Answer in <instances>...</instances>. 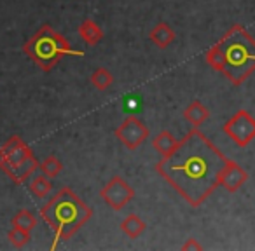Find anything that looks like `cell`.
<instances>
[{
    "label": "cell",
    "instance_id": "5b68a950",
    "mask_svg": "<svg viewBox=\"0 0 255 251\" xmlns=\"http://www.w3.org/2000/svg\"><path fill=\"white\" fill-rule=\"evenodd\" d=\"M224 133L238 147L245 149L255 138V119L247 110H240L224 124Z\"/></svg>",
    "mask_w": 255,
    "mask_h": 251
},
{
    "label": "cell",
    "instance_id": "ffe728a7",
    "mask_svg": "<svg viewBox=\"0 0 255 251\" xmlns=\"http://www.w3.org/2000/svg\"><path fill=\"white\" fill-rule=\"evenodd\" d=\"M205 60L213 70L224 72V56H222V51H220L219 44H215V46H212L208 51H206Z\"/></svg>",
    "mask_w": 255,
    "mask_h": 251
},
{
    "label": "cell",
    "instance_id": "3957f363",
    "mask_svg": "<svg viewBox=\"0 0 255 251\" xmlns=\"http://www.w3.org/2000/svg\"><path fill=\"white\" fill-rule=\"evenodd\" d=\"M217 44L224 56L222 74L233 85H241L255 72V39L243 25H233Z\"/></svg>",
    "mask_w": 255,
    "mask_h": 251
},
{
    "label": "cell",
    "instance_id": "44dd1931",
    "mask_svg": "<svg viewBox=\"0 0 255 251\" xmlns=\"http://www.w3.org/2000/svg\"><path fill=\"white\" fill-rule=\"evenodd\" d=\"M7 239L14 248H23V246H26V244H28L30 232H28V230L18 229V227H12V229L9 230V234H7Z\"/></svg>",
    "mask_w": 255,
    "mask_h": 251
},
{
    "label": "cell",
    "instance_id": "9c48e42d",
    "mask_svg": "<svg viewBox=\"0 0 255 251\" xmlns=\"http://www.w3.org/2000/svg\"><path fill=\"white\" fill-rule=\"evenodd\" d=\"M39 167H40V163L37 161L35 156L26 157L25 161H21V163H18V164L0 163V169L4 171V173L12 180V183H16V185L25 183V181L28 180Z\"/></svg>",
    "mask_w": 255,
    "mask_h": 251
},
{
    "label": "cell",
    "instance_id": "7a4b0ae2",
    "mask_svg": "<svg viewBox=\"0 0 255 251\" xmlns=\"http://www.w3.org/2000/svg\"><path fill=\"white\" fill-rule=\"evenodd\" d=\"M40 216L58 241H67L91 220L93 209L70 187H63L40 209Z\"/></svg>",
    "mask_w": 255,
    "mask_h": 251
},
{
    "label": "cell",
    "instance_id": "8fae6325",
    "mask_svg": "<svg viewBox=\"0 0 255 251\" xmlns=\"http://www.w3.org/2000/svg\"><path fill=\"white\" fill-rule=\"evenodd\" d=\"M149 39L156 44L159 49H166L175 40V32L168 23H157L149 33Z\"/></svg>",
    "mask_w": 255,
    "mask_h": 251
},
{
    "label": "cell",
    "instance_id": "d6986e66",
    "mask_svg": "<svg viewBox=\"0 0 255 251\" xmlns=\"http://www.w3.org/2000/svg\"><path fill=\"white\" fill-rule=\"evenodd\" d=\"M39 169H40V173H44L46 176L56 178L58 174L61 173V169H63V164H61L54 156H49V157H46L42 163H40Z\"/></svg>",
    "mask_w": 255,
    "mask_h": 251
},
{
    "label": "cell",
    "instance_id": "8992f818",
    "mask_svg": "<svg viewBox=\"0 0 255 251\" xmlns=\"http://www.w3.org/2000/svg\"><path fill=\"white\" fill-rule=\"evenodd\" d=\"M100 197L103 199L107 206L114 211H121L126 204L135 199V190L124 178L114 176L105 183V187L100 190Z\"/></svg>",
    "mask_w": 255,
    "mask_h": 251
},
{
    "label": "cell",
    "instance_id": "52a82bcc",
    "mask_svg": "<svg viewBox=\"0 0 255 251\" xmlns=\"http://www.w3.org/2000/svg\"><path fill=\"white\" fill-rule=\"evenodd\" d=\"M116 136L126 149L135 150L149 138V128L135 115H129L123 120L119 128L116 129Z\"/></svg>",
    "mask_w": 255,
    "mask_h": 251
},
{
    "label": "cell",
    "instance_id": "5bb4252c",
    "mask_svg": "<svg viewBox=\"0 0 255 251\" xmlns=\"http://www.w3.org/2000/svg\"><path fill=\"white\" fill-rule=\"evenodd\" d=\"M145 229H147L145 222H143L138 215H133V213L128 215L126 218L121 222V230H123L129 239H136L138 236H142Z\"/></svg>",
    "mask_w": 255,
    "mask_h": 251
},
{
    "label": "cell",
    "instance_id": "e0dca14e",
    "mask_svg": "<svg viewBox=\"0 0 255 251\" xmlns=\"http://www.w3.org/2000/svg\"><path fill=\"white\" fill-rule=\"evenodd\" d=\"M12 227H18V229L32 232V230L37 227L35 215H33L32 211H28V209H19V211L14 215V218H12Z\"/></svg>",
    "mask_w": 255,
    "mask_h": 251
},
{
    "label": "cell",
    "instance_id": "ac0fdd59",
    "mask_svg": "<svg viewBox=\"0 0 255 251\" xmlns=\"http://www.w3.org/2000/svg\"><path fill=\"white\" fill-rule=\"evenodd\" d=\"M114 77L107 68H96L95 72L91 74V84L95 89L98 91H107V89L112 85Z\"/></svg>",
    "mask_w": 255,
    "mask_h": 251
},
{
    "label": "cell",
    "instance_id": "ba28073f",
    "mask_svg": "<svg viewBox=\"0 0 255 251\" xmlns=\"http://www.w3.org/2000/svg\"><path fill=\"white\" fill-rule=\"evenodd\" d=\"M33 156L32 149L19 138L18 135L11 136L4 145L0 147V163L5 164H18L25 161L26 157Z\"/></svg>",
    "mask_w": 255,
    "mask_h": 251
},
{
    "label": "cell",
    "instance_id": "7402d4cb",
    "mask_svg": "<svg viewBox=\"0 0 255 251\" xmlns=\"http://www.w3.org/2000/svg\"><path fill=\"white\" fill-rule=\"evenodd\" d=\"M182 250H184V251H191V250H198V251H201V250H203V246L198 243V241L194 239V237H191V239H187L184 244H182Z\"/></svg>",
    "mask_w": 255,
    "mask_h": 251
},
{
    "label": "cell",
    "instance_id": "9a60e30c",
    "mask_svg": "<svg viewBox=\"0 0 255 251\" xmlns=\"http://www.w3.org/2000/svg\"><path fill=\"white\" fill-rule=\"evenodd\" d=\"M30 192H32L35 197L42 199V197H47L49 195V192L53 190V183H51V178L46 176L44 173L40 174H35V176L32 178V181H30Z\"/></svg>",
    "mask_w": 255,
    "mask_h": 251
},
{
    "label": "cell",
    "instance_id": "277c9868",
    "mask_svg": "<svg viewBox=\"0 0 255 251\" xmlns=\"http://www.w3.org/2000/svg\"><path fill=\"white\" fill-rule=\"evenodd\" d=\"M23 53L44 72H49L67 54L81 56V51H74L68 40L58 33L51 25H42L23 46Z\"/></svg>",
    "mask_w": 255,
    "mask_h": 251
},
{
    "label": "cell",
    "instance_id": "7c38bea8",
    "mask_svg": "<svg viewBox=\"0 0 255 251\" xmlns=\"http://www.w3.org/2000/svg\"><path fill=\"white\" fill-rule=\"evenodd\" d=\"M208 117H210V110L206 108L201 101H198V99H194V101L184 110V119L191 124L192 128H199L203 122L208 120Z\"/></svg>",
    "mask_w": 255,
    "mask_h": 251
},
{
    "label": "cell",
    "instance_id": "4fadbf2b",
    "mask_svg": "<svg viewBox=\"0 0 255 251\" xmlns=\"http://www.w3.org/2000/svg\"><path fill=\"white\" fill-rule=\"evenodd\" d=\"M79 37L84 40L88 46H96L102 42L103 39V30L96 25L93 19H84L79 26Z\"/></svg>",
    "mask_w": 255,
    "mask_h": 251
},
{
    "label": "cell",
    "instance_id": "30bf717a",
    "mask_svg": "<svg viewBox=\"0 0 255 251\" xmlns=\"http://www.w3.org/2000/svg\"><path fill=\"white\" fill-rule=\"evenodd\" d=\"M247 181H248L247 171H245L240 164H236L234 161L229 159V163L226 164L222 174H220V185H222L227 192L233 194V192L240 190Z\"/></svg>",
    "mask_w": 255,
    "mask_h": 251
},
{
    "label": "cell",
    "instance_id": "6da1fadb",
    "mask_svg": "<svg viewBox=\"0 0 255 251\" xmlns=\"http://www.w3.org/2000/svg\"><path fill=\"white\" fill-rule=\"evenodd\" d=\"M226 156L199 131L192 128L173 150L161 157L156 171L192 208H199L220 185Z\"/></svg>",
    "mask_w": 255,
    "mask_h": 251
},
{
    "label": "cell",
    "instance_id": "2e32d148",
    "mask_svg": "<svg viewBox=\"0 0 255 251\" xmlns=\"http://www.w3.org/2000/svg\"><path fill=\"white\" fill-rule=\"evenodd\" d=\"M177 143H178V140L175 138L170 131H166V129H164V131H161L159 135L152 140V147L161 154V156H166V154H170L171 150L177 147Z\"/></svg>",
    "mask_w": 255,
    "mask_h": 251
}]
</instances>
